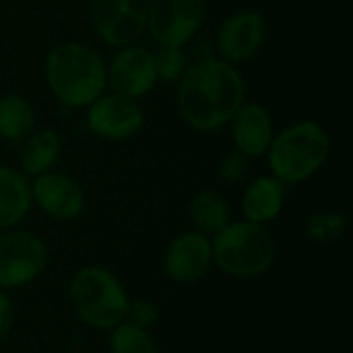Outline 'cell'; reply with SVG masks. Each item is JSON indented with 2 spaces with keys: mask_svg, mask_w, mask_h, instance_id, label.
<instances>
[{
  "mask_svg": "<svg viewBox=\"0 0 353 353\" xmlns=\"http://www.w3.org/2000/svg\"><path fill=\"white\" fill-rule=\"evenodd\" d=\"M190 221L196 232L213 238L232 221V209L228 199L217 190H201L192 196L190 207Z\"/></svg>",
  "mask_w": 353,
  "mask_h": 353,
  "instance_id": "obj_18",
  "label": "cell"
},
{
  "mask_svg": "<svg viewBox=\"0 0 353 353\" xmlns=\"http://www.w3.org/2000/svg\"><path fill=\"white\" fill-rule=\"evenodd\" d=\"M347 230V217L339 211H316L306 221V234L316 244H333Z\"/></svg>",
  "mask_w": 353,
  "mask_h": 353,
  "instance_id": "obj_21",
  "label": "cell"
},
{
  "mask_svg": "<svg viewBox=\"0 0 353 353\" xmlns=\"http://www.w3.org/2000/svg\"><path fill=\"white\" fill-rule=\"evenodd\" d=\"M228 126L234 149H238L250 159L267 155L277 132L271 112L256 101H244L232 116Z\"/></svg>",
  "mask_w": 353,
  "mask_h": 353,
  "instance_id": "obj_14",
  "label": "cell"
},
{
  "mask_svg": "<svg viewBox=\"0 0 353 353\" xmlns=\"http://www.w3.org/2000/svg\"><path fill=\"white\" fill-rule=\"evenodd\" d=\"M12 325H14V306H12V300H10V296L4 290H0V339L10 333Z\"/></svg>",
  "mask_w": 353,
  "mask_h": 353,
  "instance_id": "obj_25",
  "label": "cell"
},
{
  "mask_svg": "<svg viewBox=\"0 0 353 353\" xmlns=\"http://www.w3.org/2000/svg\"><path fill=\"white\" fill-rule=\"evenodd\" d=\"M31 199L54 221H74L87 205L83 186L66 172L50 170L31 178Z\"/></svg>",
  "mask_w": 353,
  "mask_h": 353,
  "instance_id": "obj_12",
  "label": "cell"
},
{
  "mask_svg": "<svg viewBox=\"0 0 353 353\" xmlns=\"http://www.w3.org/2000/svg\"><path fill=\"white\" fill-rule=\"evenodd\" d=\"M153 60L157 81L163 83H178L190 66L188 54L180 46H157V50L153 52Z\"/></svg>",
  "mask_w": 353,
  "mask_h": 353,
  "instance_id": "obj_22",
  "label": "cell"
},
{
  "mask_svg": "<svg viewBox=\"0 0 353 353\" xmlns=\"http://www.w3.org/2000/svg\"><path fill=\"white\" fill-rule=\"evenodd\" d=\"M68 298L74 314L97 331H112L120 325L130 300L122 281L99 265L81 267L72 275Z\"/></svg>",
  "mask_w": 353,
  "mask_h": 353,
  "instance_id": "obj_5",
  "label": "cell"
},
{
  "mask_svg": "<svg viewBox=\"0 0 353 353\" xmlns=\"http://www.w3.org/2000/svg\"><path fill=\"white\" fill-rule=\"evenodd\" d=\"M176 105L182 120L199 132H215L246 101V81L238 66L207 56L188 66L176 83Z\"/></svg>",
  "mask_w": 353,
  "mask_h": 353,
  "instance_id": "obj_1",
  "label": "cell"
},
{
  "mask_svg": "<svg viewBox=\"0 0 353 353\" xmlns=\"http://www.w3.org/2000/svg\"><path fill=\"white\" fill-rule=\"evenodd\" d=\"M105 74H108V91H114L118 95L137 101L149 95L159 83L155 72L153 52L139 43L118 48V52L112 56V60L105 66Z\"/></svg>",
  "mask_w": 353,
  "mask_h": 353,
  "instance_id": "obj_11",
  "label": "cell"
},
{
  "mask_svg": "<svg viewBox=\"0 0 353 353\" xmlns=\"http://www.w3.org/2000/svg\"><path fill=\"white\" fill-rule=\"evenodd\" d=\"M103 56L83 41L56 43L43 60L50 93L66 108L85 110L108 89Z\"/></svg>",
  "mask_w": 353,
  "mask_h": 353,
  "instance_id": "obj_2",
  "label": "cell"
},
{
  "mask_svg": "<svg viewBox=\"0 0 353 353\" xmlns=\"http://www.w3.org/2000/svg\"><path fill=\"white\" fill-rule=\"evenodd\" d=\"M35 108L21 93L0 95V139L21 143L35 128Z\"/></svg>",
  "mask_w": 353,
  "mask_h": 353,
  "instance_id": "obj_19",
  "label": "cell"
},
{
  "mask_svg": "<svg viewBox=\"0 0 353 353\" xmlns=\"http://www.w3.org/2000/svg\"><path fill=\"white\" fill-rule=\"evenodd\" d=\"M213 265L236 279H254L271 269L277 256V242L267 225L246 219L230 221L211 238Z\"/></svg>",
  "mask_w": 353,
  "mask_h": 353,
  "instance_id": "obj_4",
  "label": "cell"
},
{
  "mask_svg": "<svg viewBox=\"0 0 353 353\" xmlns=\"http://www.w3.org/2000/svg\"><path fill=\"white\" fill-rule=\"evenodd\" d=\"M331 155V137L316 120H300L275 132L267 151L271 176L285 186L310 180Z\"/></svg>",
  "mask_w": 353,
  "mask_h": 353,
  "instance_id": "obj_3",
  "label": "cell"
},
{
  "mask_svg": "<svg viewBox=\"0 0 353 353\" xmlns=\"http://www.w3.org/2000/svg\"><path fill=\"white\" fill-rule=\"evenodd\" d=\"M110 352L112 353H159L157 343L151 331L141 329L122 321L112 329L110 335Z\"/></svg>",
  "mask_w": 353,
  "mask_h": 353,
  "instance_id": "obj_20",
  "label": "cell"
},
{
  "mask_svg": "<svg viewBox=\"0 0 353 353\" xmlns=\"http://www.w3.org/2000/svg\"><path fill=\"white\" fill-rule=\"evenodd\" d=\"M85 124L93 137L108 143H122L141 132L145 112L137 99L105 89L85 108Z\"/></svg>",
  "mask_w": 353,
  "mask_h": 353,
  "instance_id": "obj_8",
  "label": "cell"
},
{
  "mask_svg": "<svg viewBox=\"0 0 353 353\" xmlns=\"http://www.w3.org/2000/svg\"><path fill=\"white\" fill-rule=\"evenodd\" d=\"M31 207V178L19 168L0 165V232L17 228Z\"/></svg>",
  "mask_w": 353,
  "mask_h": 353,
  "instance_id": "obj_17",
  "label": "cell"
},
{
  "mask_svg": "<svg viewBox=\"0 0 353 353\" xmlns=\"http://www.w3.org/2000/svg\"><path fill=\"white\" fill-rule=\"evenodd\" d=\"M62 157V137L50 126L33 128L25 141H21L19 170L27 178H35L50 170H56V163Z\"/></svg>",
  "mask_w": 353,
  "mask_h": 353,
  "instance_id": "obj_16",
  "label": "cell"
},
{
  "mask_svg": "<svg viewBox=\"0 0 353 353\" xmlns=\"http://www.w3.org/2000/svg\"><path fill=\"white\" fill-rule=\"evenodd\" d=\"M207 17L205 0H151L145 33L157 46H188Z\"/></svg>",
  "mask_w": 353,
  "mask_h": 353,
  "instance_id": "obj_7",
  "label": "cell"
},
{
  "mask_svg": "<svg viewBox=\"0 0 353 353\" xmlns=\"http://www.w3.org/2000/svg\"><path fill=\"white\" fill-rule=\"evenodd\" d=\"M267 19L252 8L230 12L215 33V56L238 66L254 58L267 41Z\"/></svg>",
  "mask_w": 353,
  "mask_h": 353,
  "instance_id": "obj_10",
  "label": "cell"
},
{
  "mask_svg": "<svg viewBox=\"0 0 353 353\" xmlns=\"http://www.w3.org/2000/svg\"><path fill=\"white\" fill-rule=\"evenodd\" d=\"M213 265L211 238L192 230L178 234L165 248L163 273L174 283H194L207 275Z\"/></svg>",
  "mask_w": 353,
  "mask_h": 353,
  "instance_id": "obj_13",
  "label": "cell"
},
{
  "mask_svg": "<svg viewBox=\"0 0 353 353\" xmlns=\"http://www.w3.org/2000/svg\"><path fill=\"white\" fill-rule=\"evenodd\" d=\"M250 170V157L240 153L238 149L228 151L219 161V178L225 184H238L248 176Z\"/></svg>",
  "mask_w": 353,
  "mask_h": 353,
  "instance_id": "obj_23",
  "label": "cell"
},
{
  "mask_svg": "<svg viewBox=\"0 0 353 353\" xmlns=\"http://www.w3.org/2000/svg\"><path fill=\"white\" fill-rule=\"evenodd\" d=\"M48 265L46 242L25 230L0 232V290H14L35 281Z\"/></svg>",
  "mask_w": 353,
  "mask_h": 353,
  "instance_id": "obj_6",
  "label": "cell"
},
{
  "mask_svg": "<svg viewBox=\"0 0 353 353\" xmlns=\"http://www.w3.org/2000/svg\"><path fill=\"white\" fill-rule=\"evenodd\" d=\"M149 4L151 0H91V25L112 48L137 43L147 29Z\"/></svg>",
  "mask_w": 353,
  "mask_h": 353,
  "instance_id": "obj_9",
  "label": "cell"
},
{
  "mask_svg": "<svg viewBox=\"0 0 353 353\" xmlns=\"http://www.w3.org/2000/svg\"><path fill=\"white\" fill-rule=\"evenodd\" d=\"M124 321L130 323V325H137L141 329L151 331L157 325V321H159V310H157V306L151 300H145V298L128 300Z\"/></svg>",
  "mask_w": 353,
  "mask_h": 353,
  "instance_id": "obj_24",
  "label": "cell"
},
{
  "mask_svg": "<svg viewBox=\"0 0 353 353\" xmlns=\"http://www.w3.org/2000/svg\"><path fill=\"white\" fill-rule=\"evenodd\" d=\"M288 186L275 176H256L242 194V215L246 221L267 225L275 221L285 205Z\"/></svg>",
  "mask_w": 353,
  "mask_h": 353,
  "instance_id": "obj_15",
  "label": "cell"
}]
</instances>
